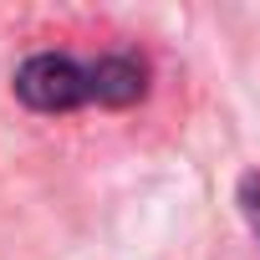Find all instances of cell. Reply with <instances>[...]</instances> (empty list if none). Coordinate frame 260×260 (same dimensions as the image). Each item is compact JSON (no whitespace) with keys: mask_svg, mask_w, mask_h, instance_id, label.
<instances>
[{"mask_svg":"<svg viewBox=\"0 0 260 260\" xmlns=\"http://www.w3.org/2000/svg\"><path fill=\"white\" fill-rule=\"evenodd\" d=\"M16 97L31 112H77V107H133L148 97V61L138 51H36L16 67Z\"/></svg>","mask_w":260,"mask_h":260,"instance_id":"6da1fadb","label":"cell"},{"mask_svg":"<svg viewBox=\"0 0 260 260\" xmlns=\"http://www.w3.org/2000/svg\"><path fill=\"white\" fill-rule=\"evenodd\" d=\"M235 204H240L250 235L260 240V169H245V174H240V184H235Z\"/></svg>","mask_w":260,"mask_h":260,"instance_id":"7a4b0ae2","label":"cell"}]
</instances>
